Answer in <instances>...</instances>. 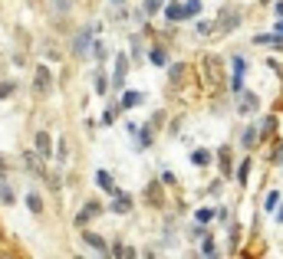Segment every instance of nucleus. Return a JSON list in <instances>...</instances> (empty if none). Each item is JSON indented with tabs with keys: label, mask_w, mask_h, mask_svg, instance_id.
Wrapping results in <instances>:
<instances>
[{
	"label": "nucleus",
	"mask_w": 283,
	"mask_h": 259,
	"mask_svg": "<svg viewBox=\"0 0 283 259\" xmlns=\"http://www.w3.org/2000/svg\"><path fill=\"white\" fill-rule=\"evenodd\" d=\"M33 141H37V151H40V155H50V135H46V131H37V138H33Z\"/></svg>",
	"instance_id": "nucleus-10"
},
{
	"label": "nucleus",
	"mask_w": 283,
	"mask_h": 259,
	"mask_svg": "<svg viewBox=\"0 0 283 259\" xmlns=\"http://www.w3.org/2000/svg\"><path fill=\"white\" fill-rule=\"evenodd\" d=\"M125 72H129V59L125 56H115V72H112V89H125Z\"/></svg>",
	"instance_id": "nucleus-2"
},
{
	"label": "nucleus",
	"mask_w": 283,
	"mask_h": 259,
	"mask_svg": "<svg viewBox=\"0 0 283 259\" xmlns=\"http://www.w3.org/2000/svg\"><path fill=\"white\" fill-rule=\"evenodd\" d=\"M257 95H240V112H244V115H250V112H257Z\"/></svg>",
	"instance_id": "nucleus-9"
},
{
	"label": "nucleus",
	"mask_w": 283,
	"mask_h": 259,
	"mask_svg": "<svg viewBox=\"0 0 283 259\" xmlns=\"http://www.w3.org/2000/svg\"><path fill=\"white\" fill-rule=\"evenodd\" d=\"M13 95V82H0V99H10Z\"/></svg>",
	"instance_id": "nucleus-25"
},
{
	"label": "nucleus",
	"mask_w": 283,
	"mask_h": 259,
	"mask_svg": "<svg viewBox=\"0 0 283 259\" xmlns=\"http://www.w3.org/2000/svg\"><path fill=\"white\" fill-rule=\"evenodd\" d=\"M139 144H142V148H148V144H151V128H142V135H139Z\"/></svg>",
	"instance_id": "nucleus-27"
},
{
	"label": "nucleus",
	"mask_w": 283,
	"mask_h": 259,
	"mask_svg": "<svg viewBox=\"0 0 283 259\" xmlns=\"http://www.w3.org/2000/svg\"><path fill=\"white\" fill-rule=\"evenodd\" d=\"M99 210H102L99 204H89V207H82V213L76 216V223H79V227H86V223L92 220V216H99Z\"/></svg>",
	"instance_id": "nucleus-5"
},
{
	"label": "nucleus",
	"mask_w": 283,
	"mask_h": 259,
	"mask_svg": "<svg viewBox=\"0 0 283 259\" xmlns=\"http://www.w3.org/2000/svg\"><path fill=\"white\" fill-rule=\"evenodd\" d=\"M211 216H217V213L204 207V210H198V213H195V220H198V223H211Z\"/></svg>",
	"instance_id": "nucleus-20"
},
{
	"label": "nucleus",
	"mask_w": 283,
	"mask_h": 259,
	"mask_svg": "<svg viewBox=\"0 0 283 259\" xmlns=\"http://www.w3.org/2000/svg\"><path fill=\"white\" fill-rule=\"evenodd\" d=\"M17 200V194H13L10 184H0V204H13Z\"/></svg>",
	"instance_id": "nucleus-12"
},
{
	"label": "nucleus",
	"mask_w": 283,
	"mask_h": 259,
	"mask_svg": "<svg viewBox=\"0 0 283 259\" xmlns=\"http://www.w3.org/2000/svg\"><path fill=\"white\" fill-rule=\"evenodd\" d=\"M244 69H247V62L237 56V59H234V92H240V79H244Z\"/></svg>",
	"instance_id": "nucleus-7"
},
{
	"label": "nucleus",
	"mask_w": 283,
	"mask_h": 259,
	"mask_svg": "<svg viewBox=\"0 0 283 259\" xmlns=\"http://www.w3.org/2000/svg\"><path fill=\"white\" fill-rule=\"evenodd\" d=\"M145 99L142 92H125V99H122V105H125V108H135V105H139Z\"/></svg>",
	"instance_id": "nucleus-15"
},
{
	"label": "nucleus",
	"mask_w": 283,
	"mask_h": 259,
	"mask_svg": "<svg viewBox=\"0 0 283 259\" xmlns=\"http://www.w3.org/2000/svg\"><path fill=\"white\" fill-rule=\"evenodd\" d=\"M82 240H86V246L89 249H96V253H109V246H106V240H102V236H96V233H82Z\"/></svg>",
	"instance_id": "nucleus-4"
},
{
	"label": "nucleus",
	"mask_w": 283,
	"mask_h": 259,
	"mask_svg": "<svg viewBox=\"0 0 283 259\" xmlns=\"http://www.w3.org/2000/svg\"><path fill=\"white\" fill-rule=\"evenodd\" d=\"M240 171H237V180H240V184H247V177H250V161H240Z\"/></svg>",
	"instance_id": "nucleus-18"
},
{
	"label": "nucleus",
	"mask_w": 283,
	"mask_h": 259,
	"mask_svg": "<svg viewBox=\"0 0 283 259\" xmlns=\"http://www.w3.org/2000/svg\"><path fill=\"white\" fill-rule=\"evenodd\" d=\"M240 144H244V148H254V144H257V128H247L244 138H240Z\"/></svg>",
	"instance_id": "nucleus-16"
},
{
	"label": "nucleus",
	"mask_w": 283,
	"mask_h": 259,
	"mask_svg": "<svg viewBox=\"0 0 283 259\" xmlns=\"http://www.w3.org/2000/svg\"><path fill=\"white\" fill-rule=\"evenodd\" d=\"M50 86H53L50 69H46V66H37V72H33V89H37L40 95H46V92H50Z\"/></svg>",
	"instance_id": "nucleus-1"
},
{
	"label": "nucleus",
	"mask_w": 283,
	"mask_h": 259,
	"mask_svg": "<svg viewBox=\"0 0 283 259\" xmlns=\"http://www.w3.org/2000/svg\"><path fill=\"white\" fill-rule=\"evenodd\" d=\"M112 210H119V213H129V210H132V197H129V194H119V200L112 204Z\"/></svg>",
	"instance_id": "nucleus-11"
},
{
	"label": "nucleus",
	"mask_w": 283,
	"mask_h": 259,
	"mask_svg": "<svg viewBox=\"0 0 283 259\" xmlns=\"http://www.w3.org/2000/svg\"><path fill=\"white\" fill-rule=\"evenodd\" d=\"M201 253H204V256H217V246H214V240H204V243H201Z\"/></svg>",
	"instance_id": "nucleus-22"
},
{
	"label": "nucleus",
	"mask_w": 283,
	"mask_h": 259,
	"mask_svg": "<svg viewBox=\"0 0 283 259\" xmlns=\"http://www.w3.org/2000/svg\"><path fill=\"white\" fill-rule=\"evenodd\" d=\"M273 13H277V17H283V0H280V4H273Z\"/></svg>",
	"instance_id": "nucleus-28"
},
{
	"label": "nucleus",
	"mask_w": 283,
	"mask_h": 259,
	"mask_svg": "<svg viewBox=\"0 0 283 259\" xmlns=\"http://www.w3.org/2000/svg\"><path fill=\"white\" fill-rule=\"evenodd\" d=\"M4 171H7V161H4V158H0V174H4Z\"/></svg>",
	"instance_id": "nucleus-30"
},
{
	"label": "nucleus",
	"mask_w": 283,
	"mask_h": 259,
	"mask_svg": "<svg viewBox=\"0 0 283 259\" xmlns=\"http://www.w3.org/2000/svg\"><path fill=\"white\" fill-rule=\"evenodd\" d=\"M23 161H26V164H30V171H37V174H43V164H40V161H37V158H33V155H30V151H26V158H23Z\"/></svg>",
	"instance_id": "nucleus-21"
},
{
	"label": "nucleus",
	"mask_w": 283,
	"mask_h": 259,
	"mask_svg": "<svg viewBox=\"0 0 283 259\" xmlns=\"http://www.w3.org/2000/svg\"><path fill=\"white\" fill-rule=\"evenodd\" d=\"M96 184H99L102 191H109V194H119V191H115V184H112V177H109V171H99V174H96Z\"/></svg>",
	"instance_id": "nucleus-8"
},
{
	"label": "nucleus",
	"mask_w": 283,
	"mask_h": 259,
	"mask_svg": "<svg viewBox=\"0 0 283 259\" xmlns=\"http://www.w3.org/2000/svg\"><path fill=\"white\" fill-rule=\"evenodd\" d=\"M151 62H155V66H165V50L155 46V50H151Z\"/></svg>",
	"instance_id": "nucleus-24"
},
{
	"label": "nucleus",
	"mask_w": 283,
	"mask_h": 259,
	"mask_svg": "<svg viewBox=\"0 0 283 259\" xmlns=\"http://www.w3.org/2000/svg\"><path fill=\"white\" fill-rule=\"evenodd\" d=\"M184 13H188V20H195L201 13V0H184Z\"/></svg>",
	"instance_id": "nucleus-13"
},
{
	"label": "nucleus",
	"mask_w": 283,
	"mask_h": 259,
	"mask_svg": "<svg viewBox=\"0 0 283 259\" xmlns=\"http://www.w3.org/2000/svg\"><path fill=\"white\" fill-rule=\"evenodd\" d=\"M237 10H234V7H227V10H224V17H217V26H221V33H231L234 30V26H237Z\"/></svg>",
	"instance_id": "nucleus-3"
},
{
	"label": "nucleus",
	"mask_w": 283,
	"mask_h": 259,
	"mask_svg": "<svg viewBox=\"0 0 283 259\" xmlns=\"http://www.w3.org/2000/svg\"><path fill=\"white\" fill-rule=\"evenodd\" d=\"M277 220H280V223H283V207H280V213H277Z\"/></svg>",
	"instance_id": "nucleus-31"
},
{
	"label": "nucleus",
	"mask_w": 283,
	"mask_h": 259,
	"mask_svg": "<svg viewBox=\"0 0 283 259\" xmlns=\"http://www.w3.org/2000/svg\"><path fill=\"white\" fill-rule=\"evenodd\" d=\"M191 161H195V164H211V151H191Z\"/></svg>",
	"instance_id": "nucleus-17"
},
{
	"label": "nucleus",
	"mask_w": 283,
	"mask_h": 259,
	"mask_svg": "<svg viewBox=\"0 0 283 259\" xmlns=\"http://www.w3.org/2000/svg\"><path fill=\"white\" fill-rule=\"evenodd\" d=\"M26 207H30L33 213H40V210H43V200H40L37 194H30V197H26Z\"/></svg>",
	"instance_id": "nucleus-19"
},
{
	"label": "nucleus",
	"mask_w": 283,
	"mask_h": 259,
	"mask_svg": "<svg viewBox=\"0 0 283 259\" xmlns=\"http://www.w3.org/2000/svg\"><path fill=\"white\" fill-rule=\"evenodd\" d=\"M162 10V0H145V13H158Z\"/></svg>",
	"instance_id": "nucleus-26"
},
{
	"label": "nucleus",
	"mask_w": 283,
	"mask_h": 259,
	"mask_svg": "<svg viewBox=\"0 0 283 259\" xmlns=\"http://www.w3.org/2000/svg\"><path fill=\"white\" fill-rule=\"evenodd\" d=\"M277 33H280V36H283V23H280V26H277Z\"/></svg>",
	"instance_id": "nucleus-32"
},
{
	"label": "nucleus",
	"mask_w": 283,
	"mask_h": 259,
	"mask_svg": "<svg viewBox=\"0 0 283 259\" xmlns=\"http://www.w3.org/2000/svg\"><path fill=\"white\" fill-rule=\"evenodd\" d=\"M96 92H99V95L109 92V89H106V76H102V72H96Z\"/></svg>",
	"instance_id": "nucleus-23"
},
{
	"label": "nucleus",
	"mask_w": 283,
	"mask_h": 259,
	"mask_svg": "<svg viewBox=\"0 0 283 259\" xmlns=\"http://www.w3.org/2000/svg\"><path fill=\"white\" fill-rule=\"evenodd\" d=\"M115 4H122V0H115Z\"/></svg>",
	"instance_id": "nucleus-33"
},
{
	"label": "nucleus",
	"mask_w": 283,
	"mask_h": 259,
	"mask_svg": "<svg viewBox=\"0 0 283 259\" xmlns=\"http://www.w3.org/2000/svg\"><path fill=\"white\" fill-rule=\"evenodd\" d=\"M165 17H168V20H188L184 4H168V7H165Z\"/></svg>",
	"instance_id": "nucleus-6"
},
{
	"label": "nucleus",
	"mask_w": 283,
	"mask_h": 259,
	"mask_svg": "<svg viewBox=\"0 0 283 259\" xmlns=\"http://www.w3.org/2000/svg\"><path fill=\"white\" fill-rule=\"evenodd\" d=\"M273 158H283V144H280V148H277V151H273Z\"/></svg>",
	"instance_id": "nucleus-29"
},
{
	"label": "nucleus",
	"mask_w": 283,
	"mask_h": 259,
	"mask_svg": "<svg viewBox=\"0 0 283 259\" xmlns=\"http://www.w3.org/2000/svg\"><path fill=\"white\" fill-rule=\"evenodd\" d=\"M277 207H280V191H270V194H267V200H264V210H270V213H273Z\"/></svg>",
	"instance_id": "nucleus-14"
}]
</instances>
